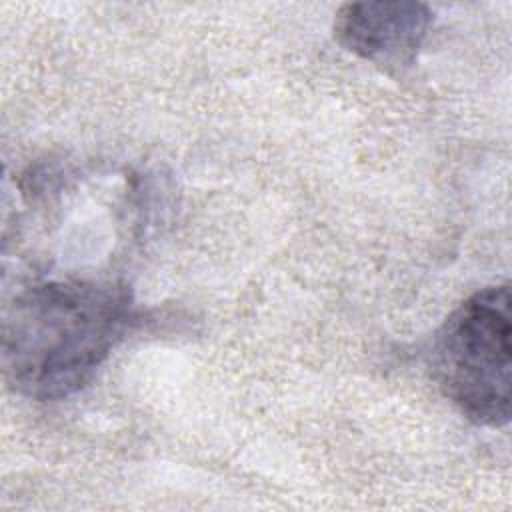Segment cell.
Masks as SVG:
<instances>
[{
  "mask_svg": "<svg viewBox=\"0 0 512 512\" xmlns=\"http://www.w3.org/2000/svg\"><path fill=\"white\" fill-rule=\"evenodd\" d=\"M134 322L124 284L80 278L32 284L4 316V376L28 398H70L92 382Z\"/></svg>",
  "mask_w": 512,
  "mask_h": 512,
  "instance_id": "obj_1",
  "label": "cell"
},
{
  "mask_svg": "<svg viewBox=\"0 0 512 512\" xmlns=\"http://www.w3.org/2000/svg\"><path fill=\"white\" fill-rule=\"evenodd\" d=\"M508 284L468 296L438 328L430 368L442 394L474 424L510 422L512 320Z\"/></svg>",
  "mask_w": 512,
  "mask_h": 512,
  "instance_id": "obj_2",
  "label": "cell"
},
{
  "mask_svg": "<svg viewBox=\"0 0 512 512\" xmlns=\"http://www.w3.org/2000/svg\"><path fill=\"white\" fill-rule=\"evenodd\" d=\"M432 10L414 0H366L340 6L334 18L336 42L362 60L388 70L414 62L430 30Z\"/></svg>",
  "mask_w": 512,
  "mask_h": 512,
  "instance_id": "obj_3",
  "label": "cell"
}]
</instances>
